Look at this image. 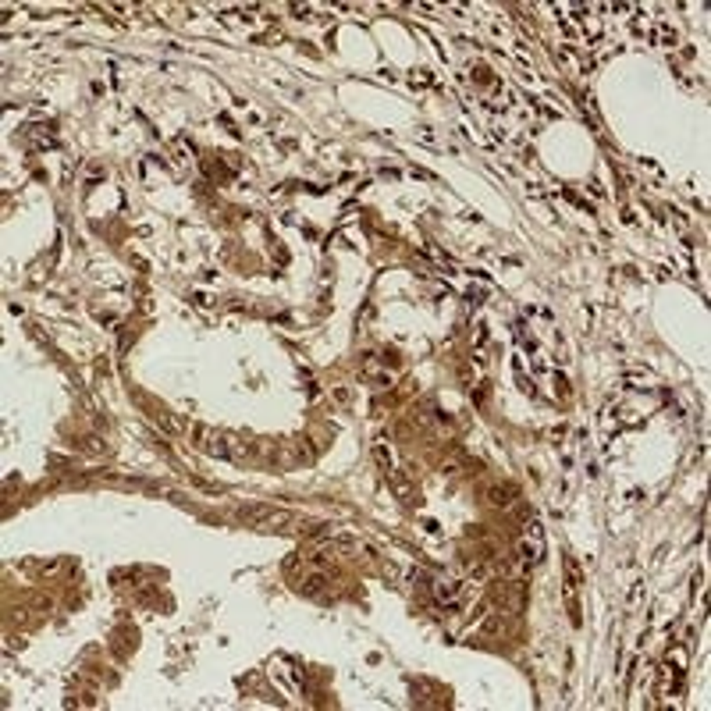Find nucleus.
Segmentation results:
<instances>
[{"instance_id":"1","label":"nucleus","mask_w":711,"mask_h":711,"mask_svg":"<svg viewBox=\"0 0 711 711\" xmlns=\"http://www.w3.org/2000/svg\"><path fill=\"white\" fill-rule=\"evenodd\" d=\"M516 559L523 562V566H537L541 559H544V527H541V519L534 516L530 519V527H527V537L519 541V548H516Z\"/></svg>"},{"instance_id":"2","label":"nucleus","mask_w":711,"mask_h":711,"mask_svg":"<svg viewBox=\"0 0 711 711\" xmlns=\"http://www.w3.org/2000/svg\"><path fill=\"white\" fill-rule=\"evenodd\" d=\"M238 519L256 523V527H285V523L295 519V512L274 509V505H238Z\"/></svg>"},{"instance_id":"3","label":"nucleus","mask_w":711,"mask_h":711,"mask_svg":"<svg viewBox=\"0 0 711 711\" xmlns=\"http://www.w3.org/2000/svg\"><path fill=\"white\" fill-rule=\"evenodd\" d=\"M576 583H580V569L573 559H566V605H569V619L580 626V601H576Z\"/></svg>"},{"instance_id":"4","label":"nucleus","mask_w":711,"mask_h":711,"mask_svg":"<svg viewBox=\"0 0 711 711\" xmlns=\"http://www.w3.org/2000/svg\"><path fill=\"white\" fill-rule=\"evenodd\" d=\"M359 377H363V381H370V384H377V388H388V384H391V377H388L384 370L377 366V356H374V352H366V356H363Z\"/></svg>"},{"instance_id":"5","label":"nucleus","mask_w":711,"mask_h":711,"mask_svg":"<svg viewBox=\"0 0 711 711\" xmlns=\"http://www.w3.org/2000/svg\"><path fill=\"white\" fill-rule=\"evenodd\" d=\"M430 591H434V598L441 605H455L462 594V583L459 580H430Z\"/></svg>"},{"instance_id":"6","label":"nucleus","mask_w":711,"mask_h":711,"mask_svg":"<svg viewBox=\"0 0 711 711\" xmlns=\"http://www.w3.org/2000/svg\"><path fill=\"white\" fill-rule=\"evenodd\" d=\"M516 494H519L516 484H494V487H487V502H491L494 509H509Z\"/></svg>"},{"instance_id":"7","label":"nucleus","mask_w":711,"mask_h":711,"mask_svg":"<svg viewBox=\"0 0 711 711\" xmlns=\"http://www.w3.org/2000/svg\"><path fill=\"white\" fill-rule=\"evenodd\" d=\"M324 583H327L324 569H310L306 576L295 580V591H299V594H320V591H324Z\"/></svg>"},{"instance_id":"8","label":"nucleus","mask_w":711,"mask_h":711,"mask_svg":"<svg viewBox=\"0 0 711 711\" xmlns=\"http://www.w3.org/2000/svg\"><path fill=\"white\" fill-rule=\"evenodd\" d=\"M221 441H224V459H231V462H242L245 455H250V445L238 441L235 434H221Z\"/></svg>"},{"instance_id":"9","label":"nucleus","mask_w":711,"mask_h":711,"mask_svg":"<svg viewBox=\"0 0 711 711\" xmlns=\"http://www.w3.org/2000/svg\"><path fill=\"white\" fill-rule=\"evenodd\" d=\"M459 470H466V455H462L459 448L445 452L441 455V473H459Z\"/></svg>"},{"instance_id":"10","label":"nucleus","mask_w":711,"mask_h":711,"mask_svg":"<svg viewBox=\"0 0 711 711\" xmlns=\"http://www.w3.org/2000/svg\"><path fill=\"white\" fill-rule=\"evenodd\" d=\"M153 420H161V427H164V430L178 434V423H174V416H171V413H164V409H153Z\"/></svg>"},{"instance_id":"11","label":"nucleus","mask_w":711,"mask_h":711,"mask_svg":"<svg viewBox=\"0 0 711 711\" xmlns=\"http://www.w3.org/2000/svg\"><path fill=\"white\" fill-rule=\"evenodd\" d=\"M374 455H377V462H381L384 470L391 466V455H388V445H377V448H374Z\"/></svg>"}]
</instances>
